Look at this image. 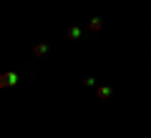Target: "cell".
I'll return each instance as SVG.
<instances>
[{"mask_svg": "<svg viewBox=\"0 0 151 138\" xmlns=\"http://www.w3.org/2000/svg\"><path fill=\"white\" fill-rule=\"evenodd\" d=\"M65 38H68V40H78V38H81V28H78V25H70L68 30H65Z\"/></svg>", "mask_w": 151, "mask_h": 138, "instance_id": "cell-2", "label": "cell"}, {"mask_svg": "<svg viewBox=\"0 0 151 138\" xmlns=\"http://www.w3.org/2000/svg\"><path fill=\"white\" fill-rule=\"evenodd\" d=\"M101 28H103V20H101V18H91V23H88V30H91V33H98Z\"/></svg>", "mask_w": 151, "mask_h": 138, "instance_id": "cell-5", "label": "cell"}, {"mask_svg": "<svg viewBox=\"0 0 151 138\" xmlns=\"http://www.w3.org/2000/svg\"><path fill=\"white\" fill-rule=\"evenodd\" d=\"M96 93H98V98H101V101H111V96H113V88H108V85H101V88H98Z\"/></svg>", "mask_w": 151, "mask_h": 138, "instance_id": "cell-1", "label": "cell"}, {"mask_svg": "<svg viewBox=\"0 0 151 138\" xmlns=\"http://www.w3.org/2000/svg\"><path fill=\"white\" fill-rule=\"evenodd\" d=\"M83 83H86V88H93V85H96V78L88 75V78H83Z\"/></svg>", "mask_w": 151, "mask_h": 138, "instance_id": "cell-6", "label": "cell"}, {"mask_svg": "<svg viewBox=\"0 0 151 138\" xmlns=\"http://www.w3.org/2000/svg\"><path fill=\"white\" fill-rule=\"evenodd\" d=\"M33 55H35V58H43V55H48V45H45V43H38L35 48H33Z\"/></svg>", "mask_w": 151, "mask_h": 138, "instance_id": "cell-4", "label": "cell"}, {"mask_svg": "<svg viewBox=\"0 0 151 138\" xmlns=\"http://www.w3.org/2000/svg\"><path fill=\"white\" fill-rule=\"evenodd\" d=\"M13 83H18V73H5L0 78V85H13Z\"/></svg>", "mask_w": 151, "mask_h": 138, "instance_id": "cell-3", "label": "cell"}]
</instances>
